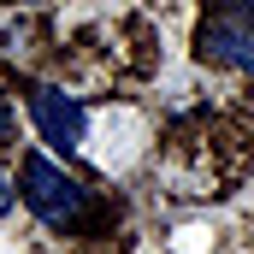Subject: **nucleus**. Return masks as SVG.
Returning a JSON list of instances; mask_svg holds the SVG:
<instances>
[{
  "label": "nucleus",
  "instance_id": "f257e3e1",
  "mask_svg": "<svg viewBox=\"0 0 254 254\" xmlns=\"http://www.w3.org/2000/svg\"><path fill=\"white\" fill-rule=\"evenodd\" d=\"M24 201H30V213H36L42 225H54V231H77L83 213H89V190H83L77 178H65L48 154H24Z\"/></svg>",
  "mask_w": 254,
  "mask_h": 254
},
{
  "label": "nucleus",
  "instance_id": "f03ea898",
  "mask_svg": "<svg viewBox=\"0 0 254 254\" xmlns=\"http://www.w3.org/2000/svg\"><path fill=\"white\" fill-rule=\"evenodd\" d=\"M30 113H36V125H42V136L54 142V148H83V136H89V107L77 101V95H65V89H54V83H36L30 89Z\"/></svg>",
  "mask_w": 254,
  "mask_h": 254
},
{
  "label": "nucleus",
  "instance_id": "7ed1b4c3",
  "mask_svg": "<svg viewBox=\"0 0 254 254\" xmlns=\"http://www.w3.org/2000/svg\"><path fill=\"white\" fill-rule=\"evenodd\" d=\"M195 48H201V60H213V65L254 71V24H249V18H237V12L207 18V24H201V36H195Z\"/></svg>",
  "mask_w": 254,
  "mask_h": 254
},
{
  "label": "nucleus",
  "instance_id": "20e7f679",
  "mask_svg": "<svg viewBox=\"0 0 254 254\" xmlns=\"http://www.w3.org/2000/svg\"><path fill=\"white\" fill-rule=\"evenodd\" d=\"M225 12H237V18H249V24H254V0H225Z\"/></svg>",
  "mask_w": 254,
  "mask_h": 254
},
{
  "label": "nucleus",
  "instance_id": "39448f33",
  "mask_svg": "<svg viewBox=\"0 0 254 254\" xmlns=\"http://www.w3.org/2000/svg\"><path fill=\"white\" fill-rule=\"evenodd\" d=\"M12 130V107H6V95H0V136Z\"/></svg>",
  "mask_w": 254,
  "mask_h": 254
},
{
  "label": "nucleus",
  "instance_id": "423d86ee",
  "mask_svg": "<svg viewBox=\"0 0 254 254\" xmlns=\"http://www.w3.org/2000/svg\"><path fill=\"white\" fill-rule=\"evenodd\" d=\"M12 207V184H6V172H0V213Z\"/></svg>",
  "mask_w": 254,
  "mask_h": 254
}]
</instances>
